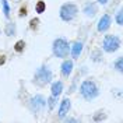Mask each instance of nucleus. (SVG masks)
Here are the masks:
<instances>
[{
  "label": "nucleus",
  "mask_w": 123,
  "mask_h": 123,
  "mask_svg": "<svg viewBox=\"0 0 123 123\" xmlns=\"http://www.w3.org/2000/svg\"><path fill=\"white\" fill-rule=\"evenodd\" d=\"M106 113H105V111H98V112H95V115L92 116V120L94 122H102V120H106Z\"/></svg>",
  "instance_id": "obj_17"
},
{
  "label": "nucleus",
  "mask_w": 123,
  "mask_h": 123,
  "mask_svg": "<svg viewBox=\"0 0 123 123\" xmlns=\"http://www.w3.org/2000/svg\"><path fill=\"white\" fill-rule=\"evenodd\" d=\"M83 13H84L88 18L95 17L97 13H98V4H97L95 1H87L84 4V7H83Z\"/></svg>",
  "instance_id": "obj_10"
},
{
  "label": "nucleus",
  "mask_w": 123,
  "mask_h": 123,
  "mask_svg": "<svg viewBox=\"0 0 123 123\" xmlns=\"http://www.w3.org/2000/svg\"><path fill=\"white\" fill-rule=\"evenodd\" d=\"M4 34H6L7 37H14L15 34H17V25H15V23L10 21V23L6 24V27H4Z\"/></svg>",
  "instance_id": "obj_13"
},
{
  "label": "nucleus",
  "mask_w": 123,
  "mask_h": 123,
  "mask_svg": "<svg viewBox=\"0 0 123 123\" xmlns=\"http://www.w3.org/2000/svg\"><path fill=\"white\" fill-rule=\"evenodd\" d=\"M78 91H80L81 98L87 102H91V101L99 97V88H98V85L94 80H84L80 85Z\"/></svg>",
  "instance_id": "obj_1"
},
{
  "label": "nucleus",
  "mask_w": 123,
  "mask_h": 123,
  "mask_svg": "<svg viewBox=\"0 0 123 123\" xmlns=\"http://www.w3.org/2000/svg\"><path fill=\"white\" fill-rule=\"evenodd\" d=\"M52 70L49 69L46 64H42V66H39L38 69L35 70V73H34V80H32V83L37 85V87H46V85L49 84V83H52Z\"/></svg>",
  "instance_id": "obj_2"
},
{
  "label": "nucleus",
  "mask_w": 123,
  "mask_h": 123,
  "mask_svg": "<svg viewBox=\"0 0 123 123\" xmlns=\"http://www.w3.org/2000/svg\"><path fill=\"white\" fill-rule=\"evenodd\" d=\"M115 20H116V24L117 25H123V21H122V10H117V13L115 15Z\"/></svg>",
  "instance_id": "obj_23"
},
{
  "label": "nucleus",
  "mask_w": 123,
  "mask_h": 123,
  "mask_svg": "<svg viewBox=\"0 0 123 123\" xmlns=\"http://www.w3.org/2000/svg\"><path fill=\"white\" fill-rule=\"evenodd\" d=\"M63 120L64 122H78V119H76V117H64Z\"/></svg>",
  "instance_id": "obj_25"
},
{
  "label": "nucleus",
  "mask_w": 123,
  "mask_h": 123,
  "mask_svg": "<svg viewBox=\"0 0 123 123\" xmlns=\"http://www.w3.org/2000/svg\"><path fill=\"white\" fill-rule=\"evenodd\" d=\"M57 101H59V97H53V95H50V97L46 99V106H48V109H49V111H53V108L56 106Z\"/></svg>",
  "instance_id": "obj_16"
},
{
  "label": "nucleus",
  "mask_w": 123,
  "mask_h": 123,
  "mask_svg": "<svg viewBox=\"0 0 123 123\" xmlns=\"http://www.w3.org/2000/svg\"><path fill=\"white\" fill-rule=\"evenodd\" d=\"M25 46H27L25 45V41H24V39H18V41L14 43L13 48H14L15 53H23L24 50H25Z\"/></svg>",
  "instance_id": "obj_14"
},
{
  "label": "nucleus",
  "mask_w": 123,
  "mask_h": 123,
  "mask_svg": "<svg viewBox=\"0 0 123 123\" xmlns=\"http://www.w3.org/2000/svg\"><path fill=\"white\" fill-rule=\"evenodd\" d=\"M91 60L92 62H102V52H101L99 49H97V50H94L91 53Z\"/></svg>",
  "instance_id": "obj_19"
},
{
  "label": "nucleus",
  "mask_w": 123,
  "mask_h": 123,
  "mask_svg": "<svg viewBox=\"0 0 123 123\" xmlns=\"http://www.w3.org/2000/svg\"><path fill=\"white\" fill-rule=\"evenodd\" d=\"M39 24H41V20H39L38 17H34V18H31V20H30V24H28V27H30V30H31V31H38Z\"/></svg>",
  "instance_id": "obj_18"
},
{
  "label": "nucleus",
  "mask_w": 123,
  "mask_h": 123,
  "mask_svg": "<svg viewBox=\"0 0 123 123\" xmlns=\"http://www.w3.org/2000/svg\"><path fill=\"white\" fill-rule=\"evenodd\" d=\"M70 109H71V101L69 98H63L60 102V105H59V109H57V116H59V119H64L66 116L69 115Z\"/></svg>",
  "instance_id": "obj_7"
},
{
  "label": "nucleus",
  "mask_w": 123,
  "mask_h": 123,
  "mask_svg": "<svg viewBox=\"0 0 123 123\" xmlns=\"http://www.w3.org/2000/svg\"><path fill=\"white\" fill-rule=\"evenodd\" d=\"M122 62H123V59H122V56H119L117 59H116L115 62H113V69L117 71V73H122L123 71V67H122Z\"/></svg>",
  "instance_id": "obj_20"
},
{
  "label": "nucleus",
  "mask_w": 123,
  "mask_h": 123,
  "mask_svg": "<svg viewBox=\"0 0 123 123\" xmlns=\"http://www.w3.org/2000/svg\"><path fill=\"white\" fill-rule=\"evenodd\" d=\"M111 24H112V17L109 14H104L99 18V21H98L97 30H98V32L104 34V32H106V31L111 28Z\"/></svg>",
  "instance_id": "obj_9"
},
{
  "label": "nucleus",
  "mask_w": 123,
  "mask_h": 123,
  "mask_svg": "<svg viewBox=\"0 0 123 123\" xmlns=\"http://www.w3.org/2000/svg\"><path fill=\"white\" fill-rule=\"evenodd\" d=\"M52 53L57 59H66L70 55V43L69 41L63 37H59L52 43Z\"/></svg>",
  "instance_id": "obj_3"
},
{
  "label": "nucleus",
  "mask_w": 123,
  "mask_h": 123,
  "mask_svg": "<svg viewBox=\"0 0 123 123\" xmlns=\"http://www.w3.org/2000/svg\"><path fill=\"white\" fill-rule=\"evenodd\" d=\"M28 108L32 113H41L43 112L46 108V99L42 94H37L34 97H31L28 101Z\"/></svg>",
  "instance_id": "obj_5"
},
{
  "label": "nucleus",
  "mask_w": 123,
  "mask_h": 123,
  "mask_svg": "<svg viewBox=\"0 0 123 123\" xmlns=\"http://www.w3.org/2000/svg\"><path fill=\"white\" fill-rule=\"evenodd\" d=\"M1 6H3V13L6 18H10V6H8L7 0H1Z\"/></svg>",
  "instance_id": "obj_21"
},
{
  "label": "nucleus",
  "mask_w": 123,
  "mask_h": 123,
  "mask_svg": "<svg viewBox=\"0 0 123 123\" xmlns=\"http://www.w3.org/2000/svg\"><path fill=\"white\" fill-rule=\"evenodd\" d=\"M63 88H64L63 81H60V80L53 81L52 85H50V95H53V97H60L62 92H63Z\"/></svg>",
  "instance_id": "obj_12"
},
{
  "label": "nucleus",
  "mask_w": 123,
  "mask_h": 123,
  "mask_svg": "<svg viewBox=\"0 0 123 123\" xmlns=\"http://www.w3.org/2000/svg\"><path fill=\"white\" fill-rule=\"evenodd\" d=\"M78 14V7H77L74 3H63L60 6L59 10V17H60L62 21L64 23H70L73 21Z\"/></svg>",
  "instance_id": "obj_4"
},
{
  "label": "nucleus",
  "mask_w": 123,
  "mask_h": 123,
  "mask_svg": "<svg viewBox=\"0 0 123 123\" xmlns=\"http://www.w3.org/2000/svg\"><path fill=\"white\" fill-rule=\"evenodd\" d=\"M97 1H98L99 4H102V6H105V4H106V3L109 1V0H97Z\"/></svg>",
  "instance_id": "obj_26"
},
{
  "label": "nucleus",
  "mask_w": 123,
  "mask_h": 123,
  "mask_svg": "<svg viewBox=\"0 0 123 123\" xmlns=\"http://www.w3.org/2000/svg\"><path fill=\"white\" fill-rule=\"evenodd\" d=\"M83 48H84V45H83V42H80V41H74V42L71 43V46H70V55H71V57H73L74 60L78 59L80 55L83 53Z\"/></svg>",
  "instance_id": "obj_11"
},
{
  "label": "nucleus",
  "mask_w": 123,
  "mask_h": 123,
  "mask_svg": "<svg viewBox=\"0 0 123 123\" xmlns=\"http://www.w3.org/2000/svg\"><path fill=\"white\" fill-rule=\"evenodd\" d=\"M45 11H46V1L38 0L37 4H35V13H37V14H43Z\"/></svg>",
  "instance_id": "obj_15"
},
{
  "label": "nucleus",
  "mask_w": 123,
  "mask_h": 123,
  "mask_svg": "<svg viewBox=\"0 0 123 123\" xmlns=\"http://www.w3.org/2000/svg\"><path fill=\"white\" fill-rule=\"evenodd\" d=\"M27 15H28V8H27V6H21L20 10H18V17L20 18H24Z\"/></svg>",
  "instance_id": "obj_22"
},
{
  "label": "nucleus",
  "mask_w": 123,
  "mask_h": 123,
  "mask_svg": "<svg viewBox=\"0 0 123 123\" xmlns=\"http://www.w3.org/2000/svg\"><path fill=\"white\" fill-rule=\"evenodd\" d=\"M120 48V38L117 35H105L102 41V49L106 53H113Z\"/></svg>",
  "instance_id": "obj_6"
},
{
  "label": "nucleus",
  "mask_w": 123,
  "mask_h": 123,
  "mask_svg": "<svg viewBox=\"0 0 123 123\" xmlns=\"http://www.w3.org/2000/svg\"><path fill=\"white\" fill-rule=\"evenodd\" d=\"M6 62H7V56H6V55H0V67L4 66Z\"/></svg>",
  "instance_id": "obj_24"
},
{
  "label": "nucleus",
  "mask_w": 123,
  "mask_h": 123,
  "mask_svg": "<svg viewBox=\"0 0 123 123\" xmlns=\"http://www.w3.org/2000/svg\"><path fill=\"white\" fill-rule=\"evenodd\" d=\"M73 69H74V62L71 60V59H63V63H62L60 66V74L64 78H69L71 76V73H73Z\"/></svg>",
  "instance_id": "obj_8"
}]
</instances>
